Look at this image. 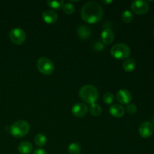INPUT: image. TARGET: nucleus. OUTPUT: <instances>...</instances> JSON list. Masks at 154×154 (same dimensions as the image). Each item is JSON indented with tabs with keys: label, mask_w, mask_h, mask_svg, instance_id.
Returning <instances> with one entry per match:
<instances>
[{
	"label": "nucleus",
	"mask_w": 154,
	"mask_h": 154,
	"mask_svg": "<svg viewBox=\"0 0 154 154\" xmlns=\"http://www.w3.org/2000/svg\"><path fill=\"white\" fill-rule=\"evenodd\" d=\"M42 19L46 23L54 24L58 20V14L53 10H46L42 14Z\"/></svg>",
	"instance_id": "9b49d317"
},
{
	"label": "nucleus",
	"mask_w": 154,
	"mask_h": 154,
	"mask_svg": "<svg viewBox=\"0 0 154 154\" xmlns=\"http://www.w3.org/2000/svg\"><path fill=\"white\" fill-rule=\"evenodd\" d=\"M63 10L64 11V13L66 14H72L75 12V7L72 3L66 2L64 3V5H63Z\"/></svg>",
	"instance_id": "4be33fe9"
},
{
	"label": "nucleus",
	"mask_w": 154,
	"mask_h": 154,
	"mask_svg": "<svg viewBox=\"0 0 154 154\" xmlns=\"http://www.w3.org/2000/svg\"><path fill=\"white\" fill-rule=\"evenodd\" d=\"M37 69L40 73L45 75H50L54 72V65L50 59L47 57H41L38 60Z\"/></svg>",
	"instance_id": "39448f33"
},
{
	"label": "nucleus",
	"mask_w": 154,
	"mask_h": 154,
	"mask_svg": "<svg viewBox=\"0 0 154 154\" xmlns=\"http://www.w3.org/2000/svg\"><path fill=\"white\" fill-rule=\"evenodd\" d=\"M114 96L112 93H106L103 96V101L107 105H111L114 102Z\"/></svg>",
	"instance_id": "5701e85b"
},
{
	"label": "nucleus",
	"mask_w": 154,
	"mask_h": 154,
	"mask_svg": "<svg viewBox=\"0 0 154 154\" xmlns=\"http://www.w3.org/2000/svg\"><path fill=\"white\" fill-rule=\"evenodd\" d=\"M117 99L122 105H128L132 100V94L126 89H121L117 92Z\"/></svg>",
	"instance_id": "1a4fd4ad"
},
{
	"label": "nucleus",
	"mask_w": 154,
	"mask_h": 154,
	"mask_svg": "<svg viewBox=\"0 0 154 154\" xmlns=\"http://www.w3.org/2000/svg\"><path fill=\"white\" fill-rule=\"evenodd\" d=\"M130 53L129 47L123 43L116 44L111 49V56L117 60H126L130 55Z\"/></svg>",
	"instance_id": "20e7f679"
},
{
	"label": "nucleus",
	"mask_w": 154,
	"mask_h": 154,
	"mask_svg": "<svg viewBox=\"0 0 154 154\" xmlns=\"http://www.w3.org/2000/svg\"><path fill=\"white\" fill-rule=\"evenodd\" d=\"M30 130V125L27 121L19 120L15 121L10 126V133L15 138H22L26 136Z\"/></svg>",
	"instance_id": "7ed1b4c3"
},
{
	"label": "nucleus",
	"mask_w": 154,
	"mask_h": 154,
	"mask_svg": "<svg viewBox=\"0 0 154 154\" xmlns=\"http://www.w3.org/2000/svg\"><path fill=\"white\" fill-rule=\"evenodd\" d=\"M109 113L112 117L119 118L125 114V108L120 104H114L110 107Z\"/></svg>",
	"instance_id": "ddd939ff"
},
{
	"label": "nucleus",
	"mask_w": 154,
	"mask_h": 154,
	"mask_svg": "<svg viewBox=\"0 0 154 154\" xmlns=\"http://www.w3.org/2000/svg\"><path fill=\"white\" fill-rule=\"evenodd\" d=\"M153 35H154V31H153Z\"/></svg>",
	"instance_id": "cd10ccee"
},
{
	"label": "nucleus",
	"mask_w": 154,
	"mask_h": 154,
	"mask_svg": "<svg viewBox=\"0 0 154 154\" xmlns=\"http://www.w3.org/2000/svg\"><path fill=\"white\" fill-rule=\"evenodd\" d=\"M47 4L49 6L50 8L53 9H56V10H58V9H61L63 7V5H64V1L63 0H60V1H56V0H48L47 1Z\"/></svg>",
	"instance_id": "6ab92c4d"
},
{
	"label": "nucleus",
	"mask_w": 154,
	"mask_h": 154,
	"mask_svg": "<svg viewBox=\"0 0 154 154\" xmlns=\"http://www.w3.org/2000/svg\"><path fill=\"white\" fill-rule=\"evenodd\" d=\"M79 96L83 102L92 105L99 99V91L95 86L87 84L80 89Z\"/></svg>",
	"instance_id": "f03ea898"
},
{
	"label": "nucleus",
	"mask_w": 154,
	"mask_h": 154,
	"mask_svg": "<svg viewBox=\"0 0 154 154\" xmlns=\"http://www.w3.org/2000/svg\"><path fill=\"white\" fill-rule=\"evenodd\" d=\"M89 111H90V114L94 117H99L102 114V108L97 103H93L90 105Z\"/></svg>",
	"instance_id": "a211bd4d"
},
{
	"label": "nucleus",
	"mask_w": 154,
	"mask_h": 154,
	"mask_svg": "<svg viewBox=\"0 0 154 154\" xmlns=\"http://www.w3.org/2000/svg\"><path fill=\"white\" fill-rule=\"evenodd\" d=\"M33 150V146L29 141H23L18 145V151L21 154H29Z\"/></svg>",
	"instance_id": "2eb2a0df"
},
{
	"label": "nucleus",
	"mask_w": 154,
	"mask_h": 154,
	"mask_svg": "<svg viewBox=\"0 0 154 154\" xmlns=\"http://www.w3.org/2000/svg\"><path fill=\"white\" fill-rule=\"evenodd\" d=\"M121 19L125 23H129L133 20V14L129 10L124 11L121 15Z\"/></svg>",
	"instance_id": "412c9836"
},
{
	"label": "nucleus",
	"mask_w": 154,
	"mask_h": 154,
	"mask_svg": "<svg viewBox=\"0 0 154 154\" xmlns=\"http://www.w3.org/2000/svg\"><path fill=\"white\" fill-rule=\"evenodd\" d=\"M81 17L87 23H96L103 17V8L97 2H89L81 8Z\"/></svg>",
	"instance_id": "f257e3e1"
},
{
	"label": "nucleus",
	"mask_w": 154,
	"mask_h": 154,
	"mask_svg": "<svg viewBox=\"0 0 154 154\" xmlns=\"http://www.w3.org/2000/svg\"><path fill=\"white\" fill-rule=\"evenodd\" d=\"M68 151L69 154H80L81 151V147L78 143H71L68 147Z\"/></svg>",
	"instance_id": "aec40b11"
},
{
	"label": "nucleus",
	"mask_w": 154,
	"mask_h": 154,
	"mask_svg": "<svg viewBox=\"0 0 154 154\" xmlns=\"http://www.w3.org/2000/svg\"><path fill=\"white\" fill-rule=\"evenodd\" d=\"M130 7L132 12L139 15L146 14L150 8L149 3L144 0H136L132 2Z\"/></svg>",
	"instance_id": "0eeeda50"
},
{
	"label": "nucleus",
	"mask_w": 154,
	"mask_h": 154,
	"mask_svg": "<svg viewBox=\"0 0 154 154\" xmlns=\"http://www.w3.org/2000/svg\"><path fill=\"white\" fill-rule=\"evenodd\" d=\"M102 2L104 3V4H110V3L113 2V1H102Z\"/></svg>",
	"instance_id": "bb28decb"
},
{
	"label": "nucleus",
	"mask_w": 154,
	"mask_h": 154,
	"mask_svg": "<svg viewBox=\"0 0 154 154\" xmlns=\"http://www.w3.org/2000/svg\"><path fill=\"white\" fill-rule=\"evenodd\" d=\"M35 144L38 146V147H42L45 146L47 143V137L45 136L44 134L38 133L35 135L34 138Z\"/></svg>",
	"instance_id": "f3484780"
},
{
	"label": "nucleus",
	"mask_w": 154,
	"mask_h": 154,
	"mask_svg": "<svg viewBox=\"0 0 154 154\" xmlns=\"http://www.w3.org/2000/svg\"><path fill=\"white\" fill-rule=\"evenodd\" d=\"M135 66H136V63H135V60L132 58L126 59L123 63V68L125 72H132L135 69Z\"/></svg>",
	"instance_id": "dca6fc26"
},
{
	"label": "nucleus",
	"mask_w": 154,
	"mask_h": 154,
	"mask_svg": "<svg viewBox=\"0 0 154 154\" xmlns=\"http://www.w3.org/2000/svg\"><path fill=\"white\" fill-rule=\"evenodd\" d=\"M77 32L80 38L81 39H87L91 35V30L86 25L80 26L78 28Z\"/></svg>",
	"instance_id": "4468645a"
},
{
	"label": "nucleus",
	"mask_w": 154,
	"mask_h": 154,
	"mask_svg": "<svg viewBox=\"0 0 154 154\" xmlns=\"http://www.w3.org/2000/svg\"><path fill=\"white\" fill-rule=\"evenodd\" d=\"M95 50L97 51H101L104 49V45L101 42H96L94 45Z\"/></svg>",
	"instance_id": "393cba45"
},
{
	"label": "nucleus",
	"mask_w": 154,
	"mask_h": 154,
	"mask_svg": "<svg viewBox=\"0 0 154 154\" xmlns=\"http://www.w3.org/2000/svg\"><path fill=\"white\" fill-rule=\"evenodd\" d=\"M88 111V107L84 103H77L72 107V113L75 117H84Z\"/></svg>",
	"instance_id": "9d476101"
},
{
	"label": "nucleus",
	"mask_w": 154,
	"mask_h": 154,
	"mask_svg": "<svg viewBox=\"0 0 154 154\" xmlns=\"http://www.w3.org/2000/svg\"><path fill=\"white\" fill-rule=\"evenodd\" d=\"M126 111H127L128 114L133 115V114H135L137 112V107L134 104H128L127 107H126Z\"/></svg>",
	"instance_id": "b1692460"
},
{
	"label": "nucleus",
	"mask_w": 154,
	"mask_h": 154,
	"mask_svg": "<svg viewBox=\"0 0 154 154\" xmlns=\"http://www.w3.org/2000/svg\"><path fill=\"white\" fill-rule=\"evenodd\" d=\"M154 132V126L152 123L149 121L143 122L138 127L139 135L144 138H148L153 135Z\"/></svg>",
	"instance_id": "6e6552de"
},
{
	"label": "nucleus",
	"mask_w": 154,
	"mask_h": 154,
	"mask_svg": "<svg viewBox=\"0 0 154 154\" xmlns=\"http://www.w3.org/2000/svg\"><path fill=\"white\" fill-rule=\"evenodd\" d=\"M32 154H48V153H47V152L45 151V150H43V149L38 148L35 150L34 151H33Z\"/></svg>",
	"instance_id": "a878e982"
},
{
	"label": "nucleus",
	"mask_w": 154,
	"mask_h": 154,
	"mask_svg": "<svg viewBox=\"0 0 154 154\" xmlns=\"http://www.w3.org/2000/svg\"><path fill=\"white\" fill-rule=\"evenodd\" d=\"M102 42L105 45H111L114 40V33L111 29H105L101 33Z\"/></svg>",
	"instance_id": "f8f14e48"
},
{
	"label": "nucleus",
	"mask_w": 154,
	"mask_h": 154,
	"mask_svg": "<svg viewBox=\"0 0 154 154\" xmlns=\"http://www.w3.org/2000/svg\"><path fill=\"white\" fill-rule=\"evenodd\" d=\"M9 38L12 43L20 45L25 42L26 39V35L24 30L21 28H14L9 32Z\"/></svg>",
	"instance_id": "423d86ee"
}]
</instances>
